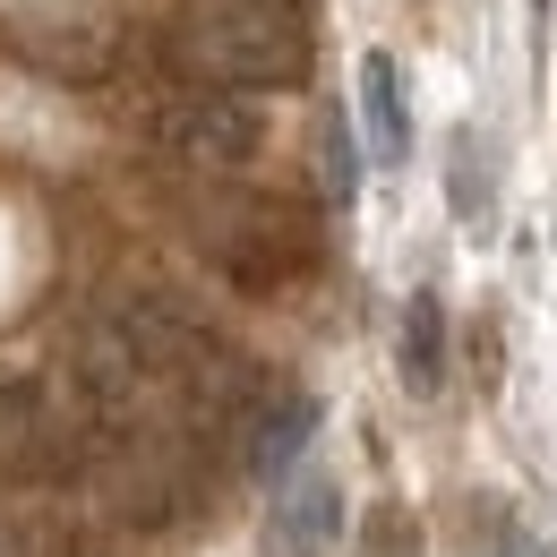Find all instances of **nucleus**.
I'll return each mask as SVG.
<instances>
[{
  "instance_id": "1",
  "label": "nucleus",
  "mask_w": 557,
  "mask_h": 557,
  "mask_svg": "<svg viewBox=\"0 0 557 557\" xmlns=\"http://www.w3.org/2000/svg\"><path fill=\"white\" fill-rule=\"evenodd\" d=\"M172 61L223 86V95H267L309 77V26L292 0H189L172 17Z\"/></svg>"
},
{
  "instance_id": "2",
  "label": "nucleus",
  "mask_w": 557,
  "mask_h": 557,
  "mask_svg": "<svg viewBox=\"0 0 557 557\" xmlns=\"http://www.w3.org/2000/svg\"><path fill=\"white\" fill-rule=\"evenodd\" d=\"M154 146L189 172H240L258 146H267V121L249 95H223V86H189V95H163L154 103Z\"/></svg>"
},
{
  "instance_id": "3",
  "label": "nucleus",
  "mask_w": 557,
  "mask_h": 557,
  "mask_svg": "<svg viewBox=\"0 0 557 557\" xmlns=\"http://www.w3.org/2000/svg\"><path fill=\"white\" fill-rule=\"evenodd\" d=\"M207 240H214V267L240 283V292H275V283H292L309 258H318V232H309V214L275 207V198H249V207H232V214L207 232Z\"/></svg>"
},
{
  "instance_id": "4",
  "label": "nucleus",
  "mask_w": 557,
  "mask_h": 557,
  "mask_svg": "<svg viewBox=\"0 0 557 557\" xmlns=\"http://www.w3.org/2000/svg\"><path fill=\"white\" fill-rule=\"evenodd\" d=\"M335 532H344V488L326 481V472L283 481L275 515H267V549H275V557H318Z\"/></svg>"
},
{
  "instance_id": "5",
  "label": "nucleus",
  "mask_w": 557,
  "mask_h": 557,
  "mask_svg": "<svg viewBox=\"0 0 557 557\" xmlns=\"http://www.w3.org/2000/svg\"><path fill=\"white\" fill-rule=\"evenodd\" d=\"M309 429H318V404H309L300 386H267V404H258L249 429H240V463H249L258 481H283V472L300 463Z\"/></svg>"
},
{
  "instance_id": "6",
  "label": "nucleus",
  "mask_w": 557,
  "mask_h": 557,
  "mask_svg": "<svg viewBox=\"0 0 557 557\" xmlns=\"http://www.w3.org/2000/svg\"><path fill=\"white\" fill-rule=\"evenodd\" d=\"M360 138H369V154H377L386 172L412 154V103H404L395 52H360Z\"/></svg>"
},
{
  "instance_id": "7",
  "label": "nucleus",
  "mask_w": 557,
  "mask_h": 557,
  "mask_svg": "<svg viewBox=\"0 0 557 557\" xmlns=\"http://www.w3.org/2000/svg\"><path fill=\"white\" fill-rule=\"evenodd\" d=\"M404 386L412 395H437L446 386V309H437V292H412L404 300Z\"/></svg>"
},
{
  "instance_id": "8",
  "label": "nucleus",
  "mask_w": 557,
  "mask_h": 557,
  "mask_svg": "<svg viewBox=\"0 0 557 557\" xmlns=\"http://www.w3.org/2000/svg\"><path fill=\"white\" fill-rule=\"evenodd\" d=\"M446 198L481 223L488 214V154H481V138H455V154H446Z\"/></svg>"
},
{
  "instance_id": "9",
  "label": "nucleus",
  "mask_w": 557,
  "mask_h": 557,
  "mask_svg": "<svg viewBox=\"0 0 557 557\" xmlns=\"http://www.w3.org/2000/svg\"><path fill=\"white\" fill-rule=\"evenodd\" d=\"M318 172H326V198L344 207V198H351V138H344V121H335V112L318 121Z\"/></svg>"
},
{
  "instance_id": "10",
  "label": "nucleus",
  "mask_w": 557,
  "mask_h": 557,
  "mask_svg": "<svg viewBox=\"0 0 557 557\" xmlns=\"http://www.w3.org/2000/svg\"><path fill=\"white\" fill-rule=\"evenodd\" d=\"M488 557H541V549H532L523 532H497V549H488Z\"/></svg>"
}]
</instances>
